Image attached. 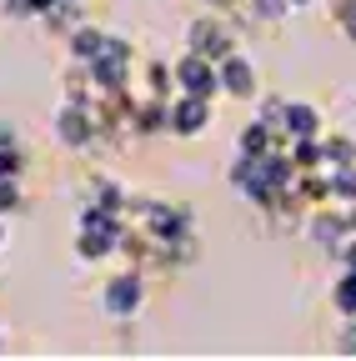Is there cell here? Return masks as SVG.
Segmentation results:
<instances>
[{
	"label": "cell",
	"instance_id": "1",
	"mask_svg": "<svg viewBox=\"0 0 356 361\" xmlns=\"http://www.w3.org/2000/svg\"><path fill=\"white\" fill-rule=\"evenodd\" d=\"M176 90H181V96H206V101H216V96H221V71H216V61L186 51L181 61H176Z\"/></svg>",
	"mask_w": 356,
	"mask_h": 361
},
{
	"label": "cell",
	"instance_id": "2",
	"mask_svg": "<svg viewBox=\"0 0 356 361\" xmlns=\"http://www.w3.org/2000/svg\"><path fill=\"white\" fill-rule=\"evenodd\" d=\"M101 301H106V316L125 322V316H136V311H141V301H146V281L136 276V271H121V276L106 281Z\"/></svg>",
	"mask_w": 356,
	"mask_h": 361
},
{
	"label": "cell",
	"instance_id": "3",
	"mask_svg": "<svg viewBox=\"0 0 356 361\" xmlns=\"http://www.w3.org/2000/svg\"><path fill=\"white\" fill-rule=\"evenodd\" d=\"M186 45H191L196 56H211V61H226V56L236 51V40H231V30H226V20H221V16L191 20V30H186Z\"/></svg>",
	"mask_w": 356,
	"mask_h": 361
},
{
	"label": "cell",
	"instance_id": "4",
	"mask_svg": "<svg viewBox=\"0 0 356 361\" xmlns=\"http://www.w3.org/2000/svg\"><path fill=\"white\" fill-rule=\"evenodd\" d=\"M216 71H221V96H236V101L256 96V71H251V61L241 51H231L226 61H216Z\"/></svg>",
	"mask_w": 356,
	"mask_h": 361
},
{
	"label": "cell",
	"instance_id": "5",
	"mask_svg": "<svg viewBox=\"0 0 356 361\" xmlns=\"http://www.w3.org/2000/svg\"><path fill=\"white\" fill-rule=\"evenodd\" d=\"M211 126V101L206 96H176L171 101V130L176 135H201Z\"/></svg>",
	"mask_w": 356,
	"mask_h": 361
},
{
	"label": "cell",
	"instance_id": "6",
	"mask_svg": "<svg viewBox=\"0 0 356 361\" xmlns=\"http://www.w3.org/2000/svg\"><path fill=\"white\" fill-rule=\"evenodd\" d=\"M281 135H286V141H317V135H321V111L306 106V101H286Z\"/></svg>",
	"mask_w": 356,
	"mask_h": 361
},
{
	"label": "cell",
	"instance_id": "7",
	"mask_svg": "<svg viewBox=\"0 0 356 361\" xmlns=\"http://www.w3.org/2000/svg\"><path fill=\"white\" fill-rule=\"evenodd\" d=\"M101 51H106V30H96V25H75L70 30V61L91 66Z\"/></svg>",
	"mask_w": 356,
	"mask_h": 361
},
{
	"label": "cell",
	"instance_id": "8",
	"mask_svg": "<svg viewBox=\"0 0 356 361\" xmlns=\"http://www.w3.org/2000/svg\"><path fill=\"white\" fill-rule=\"evenodd\" d=\"M331 201L346 206V211L356 206V166H341V171L331 176Z\"/></svg>",
	"mask_w": 356,
	"mask_h": 361
},
{
	"label": "cell",
	"instance_id": "9",
	"mask_svg": "<svg viewBox=\"0 0 356 361\" xmlns=\"http://www.w3.org/2000/svg\"><path fill=\"white\" fill-rule=\"evenodd\" d=\"M91 206H106V211H125V191L121 186H111V180L106 176H96V186H91Z\"/></svg>",
	"mask_w": 356,
	"mask_h": 361
},
{
	"label": "cell",
	"instance_id": "10",
	"mask_svg": "<svg viewBox=\"0 0 356 361\" xmlns=\"http://www.w3.org/2000/svg\"><path fill=\"white\" fill-rule=\"evenodd\" d=\"M246 11H251V20H266V25H271V20H286L296 6H291V0H246Z\"/></svg>",
	"mask_w": 356,
	"mask_h": 361
},
{
	"label": "cell",
	"instance_id": "11",
	"mask_svg": "<svg viewBox=\"0 0 356 361\" xmlns=\"http://www.w3.org/2000/svg\"><path fill=\"white\" fill-rule=\"evenodd\" d=\"M336 311L346 316V322H356V271H341V281H336Z\"/></svg>",
	"mask_w": 356,
	"mask_h": 361
},
{
	"label": "cell",
	"instance_id": "12",
	"mask_svg": "<svg viewBox=\"0 0 356 361\" xmlns=\"http://www.w3.org/2000/svg\"><path fill=\"white\" fill-rule=\"evenodd\" d=\"M20 206V186H16V176H0V216L16 211Z\"/></svg>",
	"mask_w": 356,
	"mask_h": 361
},
{
	"label": "cell",
	"instance_id": "13",
	"mask_svg": "<svg viewBox=\"0 0 356 361\" xmlns=\"http://www.w3.org/2000/svg\"><path fill=\"white\" fill-rule=\"evenodd\" d=\"M291 6H296V11H301V6H317V0H291Z\"/></svg>",
	"mask_w": 356,
	"mask_h": 361
}]
</instances>
